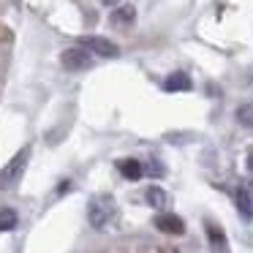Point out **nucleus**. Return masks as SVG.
Instances as JSON below:
<instances>
[{
	"label": "nucleus",
	"instance_id": "f257e3e1",
	"mask_svg": "<svg viewBox=\"0 0 253 253\" xmlns=\"http://www.w3.org/2000/svg\"><path fill=\"white\" fill-rule=\"evenodd\" d=\"M28 161H30V147H22L11 161H8L6 166H3V169H0V191H8V188H11L14 182L22 177V171H25V166H28Z\"/></svg>",
	"mask_w": 253,
	"mask_h": 253
},
{
	"label": "nucleus",
	"instance_id": "f03ea898",
	"mask_svg": "<svg viewBox=\"0 0 253 253\" xmlns=\"http://www.w3.org/2000/svg\"><path fill=\"white\" fill-rule=\"evenodd\" d=\"M60 66L66 71H87L93 66V52L84 46H71V49L60 52Z\"/></svg>",
	"mask_w": 253,
	"mask_h": 253
},
{
	"label": "nucleus",
	"instance_id": "7ed1b4c3",
	"mask_svg": "<svg viewBox=\"0 0 253 253\" xmlns=\"http://www.w3.org/2000/svg\"><path fill=\"white\" fill-rule=\"evenodd\" d=\"M112 212H115V204H112L109 196H95L90 199V207H87V218L95 229H104L106 223L112 220Z\"/></svg>",
	"mask_w": 253,
	"mask_h": 253
},
{
	"label": "nucleus",
	"instance_id": "20e7f679",
	"mask_svg": "<svg viewBox=\"0 0 253 253\" xmlns=\"http://www.w3.org/2000/svg\"><path fill=\"white\" fill-rule=\"evenodd\" d=\"M84 49H90L93 55H101V57H117L120 55L117 44H112L109 39H101V36H87V39H84Z\"/></svg>",
	"mask_w": 253,
	"mask_h": 253
},
{
	"label": "nucleus",
	"instance_id": "39448f33",
	"mask_svg": "<svg viewBox=\"0 0 253 253\" xmlns=\"http://www.w3.org/2000/svg\"><path fill=\"white\" fill-rule=\"evenodd\" d=\"M155 226H158L164 234H174V237H180L182 231H185V223L171 212H161L158 218H155Z\"/></svg>",
	"mask_w": 253,
	"mask_h": 253
},
{
	"label": "nucleus",
	"instance_id": "423d86ee",
	"mask_svg": "<svg viewBox=\"0 0 253 253\" xmlns=\"http://www.w3.org/2000/svg\"><path fill=\"white\" fill-rule=\"evenodd\" d=\"M237 207H240V212L245 220L253 218V188L242 185L240 191H237Z\"/></svg>",
	"mask_w": 253,
	"mask_h": 253
},
{
	"label": "nucleus",
	"instance_id": "0eeeda50",
	"mask_svg": "<svg viewBox=\"0 0 253 253\" xmlns=\"http://www.w3.org/2000/svg\"><path fill=\"white\" fill-rule=\"evenodd\" d=\"M117 169H120V174L126 177V180H142V174H144L142 164H139V161H133V158L117 161Z\"/></svg>",
	"mask_w": 253,
	"mask_h": 253
},
{
	"label": "nucleus",
	"instance_id": "6e6552de",
	"mask_svg": "<svg viewBox=\"0 0 253 253\" xmlns=\"http://www.w3.org/2000/svg\"><path fill=\"white\" fill-rule=\"evenodd\" d=\"M164 87L169 90V93H177V90H191L193 84H191V77H188V74L177 71V74H171V77H166Z\"/></svg>",
	"mask_w": 253,
	"mask_h": 253
},
{
	"label": "nucleus",
	"instance_id": "1a4fd4ad",
	"mask_svg": "<svg viewBox=\"0 0 253 253\" xmlns=\"http://www.w3.org/2000/svg\"><path fill=\"white\" fill-rule=\"evenodd\" d=\"M133 19H136V8L133 6H120L117 11H112V25L126 28V25H133Z\"/></svg>",
	"mask_w": 253,
	"mask_h": 253
},
{
	"label": "nucleus",
	"instance_id": "9d476101",
	"mask_svg": "<svg viewBox=\"0 0 253 253\" xmlns=\"http://www.w3.org/2000/svg\"><path fill=\"white\" fill-rule=\"evenodd\" d=\"M17 223H19V215L14 212L11 207H3V210H0V231L17 229Z\"/></svg>",
	"mask_w": 253,
	"mask_h": 253
},
{
	"label": "nucleus",
	"instance_id": "9b49d317",
	"mask_svg": "<svg viewBox=\"0 0 253 253\" xmlns=\"http://www.w3.org/2000/svg\"><path fill=\"white\" fill-rule=\"evenodd\" d=\"M144 199H147L150 207H164V204H166V193H164V188H161V185H150L147 193H144Z\"/></svg>",
	"mask_w": 253,
	"mask_h": 253
},
{
	"label": "nucleus",
	"instance_id": "f8f14e48",
	"mask_svg": "<svg viewBox=\"0 0 253 253\" xmlns=\"http://www.w3.org/2000/svg\"><path fill=\"white\" fill-rule=\"evenodd\" d=\"M207 234H210V242H212L215 251H226V237H223V231H220L218 226L207 223Z\"/></svg>",
	"mask_w": 253,
	"mask_h": 253
},
{
	"label": "nucleus",
	"instance_id": "ddd939ff",
	"mask_svg": "<svg viewBox=\"0 0 253 253\" xmlns=\"http://www.w3.org/2000/svg\"><path fill=\"white\" fill-rule=\"evenodd\" d=\"M237 120H240V126L253 128V104H242L237 109Z\"/></svg>",
	"mask_w": 253,
	"mask_h": 253
},
{
	"label": "nucleus",
	"instance_id": "4468645a",
	"mask_svg": "<svg viewBox=\"0 0 253 253\" xmlns=\"http://www.w3.org/2000/svg\"><path fill=\"white\" fill-rule=\"evenodd\" d=\"M248 169H251V174H253V153L248 155Z\"/></svg>",
	"mask_w": 253,
	"mask_h": 253
},
{
	"label": "nucleus",
	"instance_id": "2eb2a0df",
	"mask_svg": "<svg viewBox=\"0 0 253 253\" xmlns=\"http://www.w3.org/2000/svg\"><path fill=\"white\" fill-rule=\"evenodd\" d=\"M101 3H106V6H115L117 0H101Z\"/></svg>",
	"mask_w": 253,
	"mask_h": 253
}]
</instances>
